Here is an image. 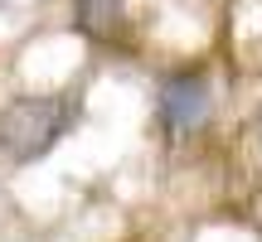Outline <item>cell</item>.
Listing matches in <instances>:
<instances>
[{"mask_svg": "<svg viewBox=\"0 0 262 242\" xmlns=\"http://www.w3.org/2000/svg\"><path fill=\"white\" fill-rule=\"evenodd\" d=\"M5 5H10V0H0V10H5Z\"/></svg>", "mask_w": 262, "mask_h": 242, "instance_id": "277c9868", "label": "cell"}, {"mask_svg": "<svg viewBox=\"0 0 262 242\" xmlns=\"http://www.w3.org/2000/svg\"><path fill=\"white\" fill-rule=\"evenodd\" d=\"M214 116V78L204 68H175L156 87V121L170 140H185Z\"/></svg>", "mask_w": 262, "mask_h": 242, "instance_id": "7a4b0ae2", "label": "cell"}, {"mask_svg": "<svg viewBox=\"0 0 262 242\" xmlns=\"http://www.w3.org/2000/svg\"><path fill=\"white\" fill-rule=\"evenodd\" d=\"M78 116H83V92L78 87L44 92V97H19V102H10L0 112V150L15 165H34L78 126Z\"/></svg>", "mask_w": 262, "mask_h": 242, "instance_id": "6da1fadb", "label": "cell"}, {"mask_svg": "<svg viewBox=\"0 0 262 242\" xmlns=\"http://www.w3.org/2000/svg\"><path fill=\"white\" fill-rule=\"evenodd\" d=\"M73 19L83 39L112 49L126 39V0H73Z\"/></svg>", "mask_w": 262, "mask_h": 242, "instance_id": "3957f363", "label": "cell"}]
</instances>
